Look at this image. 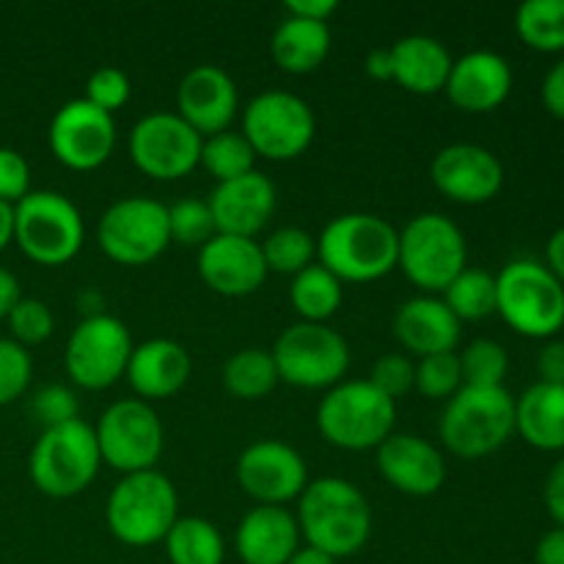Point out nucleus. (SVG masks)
I'll return each instance as SVG.
<instances>
[{"instance_id":"09e8293b","label":"nucleus","mask_w":564,"mask_h":564,"mask_svg":"<svg viewBox=\"0 0 564 564\" xmlns=\"http://www.w3.org/2000/svg\"><path fill=\"white\" fill-rule=\"evenodd\" d=\"M543 102L551 116H556V119L564 121V58L549 72V75H545Z\"/></svg>"},{"instance_id":"37998d69","label":"nucleus","mask_w":564,"mask_h":564,"mask_svg":"<svg viewBox=\"0 0 564 564\" xmlns=\"http://www.w3.org/2000/svg\"><path fill=\"white\" fill-rule=\"evenodd\" d=\"M130 77H127L119 66H99V69L88 77L86 99L94 108L113 116V110H119L121 105L130 99Z\"/></svg>"},{"instance_id":"5701e85b","label":"nucleus","mask_w":564,"mask_h":564,"mask_svg":"<svg viewBox=\"0 0 564 564\" xmlns=\"http://www.w3.org/2000/svg\"><path fill=\"white\" fill-rule=\"evenodd\" d=\"M446 97L468 113L496 110L512 91V69L499 53L474 50L452 61V72L444 86Z\"/></svg>"},{"instance_id":"c85d7f7f","label":"nucleus","mask_w":564,"mask_h":564,"mask_svg":"<svg viewBox=\"0 0 564 564\" xmlns=\"http://www.w3.org/2000/svg\"><path fill=\"white\" fill-rule=\"evenodd\" d=\"M270 53H273L275 64L290 75H308L330 53L328 22L286 14L270 39Z\"/></svg>"},{"instance_id":"a18cd8bd","label":"nucleus","mask_w":564,"mask_h":564,"mask_svg":"<svg viewBox=\"0 0 564 564\" xmlns=\"http://www.w3.org/2000/svg\"><path fill=\"white\" fill-rule=\"evenodd\" d=\"M33 411H36L39 422L47 427H58V424L75 422L77 419V400L66 386H47L33 400Z\"/></svg>"},{"instance_id":"a878e982","label":"nucleus","mask_w":564,"mask_h":564,"mask_svg":"<svg viewBox=\"0 0 564 564\" xmlns=\"http://www.w3.org/2000/svg\"><path fill=\"white\" fill-rule=\"evenodd\" d=\"M237 554L242 564H286L301 549V529L284 507H253L237 527Z\"/></svg>"},{"instance_id":"dca6fc26","label":"nucleus","mask_w":564,"mask_h":564,"mask_svg":"<svg viewBox=\"0 0 564 564\" xmlns=\"http://www.w3.org/2000/svg\"><path fill=\"white\" fill-rule=\"evenodd\" d=\"M50 149L72 171H94L113 154L116 121L88 99H72L50 121Z\"/></svg>"},{"instance_id":"864d4df0","label":"nucleus","mask_w":564,"mask_h":564,"mask_svg":"<svg viewBox=\"0 0 564 564\" xmlns=\"http://www.w3.org/2000/svg\"><path fill=\"white\" fill-rule=\"evenodd\" d=\"M367 75L375 80H391L394 77V64H391V47L389 50H372L367 55Z\"/></svg>"},{"instance_id":"39448f33","label":"nucleus","mask_w":564,"mask_h":564,"mask_svg":"<svg viewBox=\"0 0 564 564\" xmlns=\"http://www.w3.org/2000/svg\"><path fill=\"white\" fill-rule=\"evenodd\" d=\"M102 466L97 435L83 419L47 427L33 444L28 471L33 485L50 499H72L83 494Z\"/></svg>"},{"instance_id":"393cba45","label":"nucleus","mask_w":564,"mask_h":564,"mask_svg":"<svg viewBox=\"0 0 564 564\" xmlns=\"http://www.w3.org/2000/svg\"><path fill=\"white\" fill-rule=\"evenodd\" d=\"M394 334L400 345L419 358L455 352L460 341V319L446 308L441 297H411L397 312Z\"/></svg>"},{"instance_id":"2f4dec72","label":"nucleus","mask_w":564,"mask_h":564,"mask_svg":"<svg viewBox=\"0 0 564 564\" xmlns=\"http://www.w3.org/2000/svg\"><path fill=\"white\" fill-rule=\"evenodd\" d=\"M224 386L237 400H262L279 386V369H275L273 352L246 347L235 352L224 367Z\"/></svg>"},{"instance_id":"2eb2a0df","label":"nucleus","mask_w":564,"mask_h":564,"mask_svg":"<svg viewBox=\"0 0 564 564\" xmlns=\"http://www.w3.org/2000/svg\"><path fill=\"white\" fill-rule=\"evenodd\" d=\"M202 143L180 113H149L132 127L130 158L152 180H180L198 165Z\"/></svg>"},{"instance_id":"b1692460","label":"nucleus","mask_w":564,"mask_h":564,"mask_svg":"<svg viewBox=\"0 0 564 564\" xmlns=\"http://www.w3.org/2000/svg\"><path fill=\"white\" fill-rule=\"evenodd\" d=\"M191 369V352L180 341L149 339L132 350L130 364H127V380L143 402L165 400L185 389Z\"/></svg>"},{"instance_id":"f03ea898","label":"nucleus","mask_w":564,"mask_h":564,"mask_svg":"<svg viewBox=\"0 0 564 564\" xmlns=\"http://www.w3.org/2000/svg\"><path fill=\"white\" fill-rule=\"evenodd\" d=\"M400 231L369 213H347L330 220L317 240V257L339 281H378L397 268Z\"/></svg>"},{"instance_id":"79ce46f5","label":"nucleus","mask_w":564,"mask_h":564,"mask_svg":"<svg viewBox=\"0 0 564 564\" xmlns=\"http://www.w3.org/2000/svg\"><path fill=\"white\" fill-rule=\"evenodd\" d=\"M369 383L389 400H400L408 391L416 389V364L402 352H386L375 361Z\"/></svg>"},{"instance_id":"ea45409f","label":"nucleus","mask_w":564,"mask_h":564,"mask_svg":"<svg viewBox=\"0 0 564 564\" xmlns=\"http://www.w3.org/2000/svg\"><path fill=\"white\" fill-rule=\"evenodd\" d=\"M9 328L11 336H14L17 345H42L53 336L55 319L53 312L44 301H36V297H20L17 306L9 312Z\"/></svg>"},{"instance_id":"3c124183","label":"nucleus","mask_w":564,"mask_h":564,"mask_svg":"<svg viewBox=\"0 0 564 564\" xmlns=\"http://www.w3.org/2000/svg\"><path fill=\"white\" fill-rule=\"evenodd\" d=\"M534 562L538 564H564V529H551L534 551Z\"/></svg>"},{"instance_id":"20e7f679","label":"nucleus","mask_w":564,"mask_h":564,"mask_svg":"<svg viewBox=\"0 0 564 564\" xmlns=\"http://www.w3.org/2000/svg\"><path fill=\"white\" fill-rule=\"evenodd\" d=\"M176 518H180V499L174 482L154 468L124 474L110 490L105 507V521L113 538L132 549L165 540Z\"/></svg>"},{"instance_id":"7ed1b4c3","label":"nucleus","mask_w":564,"mask_h":564,"mask_svg":"<svg viewBox=\"0 0 564 564\" xmlns=\"http://www.w3.org/2000/svg\"><path fill=\"white\" fill-rule=\"evenodd\" d=\"M516 433V400L505 386H463L444 408L441 441L452 455L479 460L494 455Z\"/></svg>"},{"instance_id":"6ab92c4d","label":"nucleus","mask_w":564,"mask_h":564,"mask_svg":"<svg viewBox=\"0 0 564 564\" xmlns=\"http://www.w3.org/2000/svg\"><path fill=\"white\" fill-rule=\"evenodd\" d=\"M262 246L248 237L215 235L198 248V275L213 292L226 297H246L268 279Z\"/></svg>"},{"instance_id":"4be33fe9","label":"nucleus","mask_w":564,"mask_h":564,"mask_svg":"<svg viewBox=\"0 0 564 564\" xmlns=\"http://www.w3.org/2000/svg\"><path fill=\"white\" fill-rule=\"evenodd\" d=\"M378 468L391 488L408 496L438 494L446 479L441 452L430 441L408 433H391L378 446Z\"/></svg>"},{"instance_id":"8fccbe9b","label":"nucleus","mask_w":564,"mask_h":564,"mask_svg":"<svg viewBox=\"0 0 564 564\" xmlns=\"http://www.w3.org/2000/svg\"><path fill=\"white\" fill-rule=\"evenodd\" d=\"M286 14L292 17H303V20H314V22H328L330 14L339 9L336 0H290L284 6Z\"/></svg>"},{"instance_id":"a211bd4d","label":"nucleus","mask_w":564,"mask_h":564,"mask_svg":"<svg viewBox=\"0 0 564 564\" xmlns=\"http://www.w3.org/2000/svg\"><path fill=\"white\" fill-rule=\"evenodd\" d=\"M433 185L457 204H485L505 185V169L490 149L477 143H452L430 165Z\"/></svg>"},{"instance_id":"7c9ffc66","label":"nucleus","mask_w":564,"mask_h":564,"mask_svg":"<svg viewBox=\"0 0 564 564\" xmlns=\"http://www.w3.org/2000/svg\"><path fill=\"white\" fill-rule=\"evenodd\" d=\"M163 543L171 564H224L226 556L224 538L204 518H176Z\"/></svg>"},{"instance_id":"ddd939ff","label":"nucleus","mask_w":564,"mask_h":564,"mask_svg":"<svg viewBox=\"0 0 564 564\" xmlns=\"http://www.w3.org/2000/svg\"><path fill=\"white\" fill-rule=\"evenodd\" d=\"M314 113L290 91H262L242 110V135L259 158L295 160L312 147Z\"/></svg>"},{"instance_id":"c756f323","label":"nucleus","mask_w":564,"mask_h":564,"mask_svg":"<svg viewBox=\"0 0 564 564\" xmlns=\"http://www.w3.org/2000/svg\"><path fill=\"white\" fill-rule=\"evenodd\" d=\"M341 297H345L341 281L330 270H325L323 264H308L306 270H301L292 279L290 303L301 314V323H325V319H330L339 312Z\"/></svg>"},{"instance_id":"9d476101","label":"nucleus","mask_w":564,"mask_h":564,"mask_svg":"<svg viewBox=\"0 0 564 564\" xmlns=\"http://www.w3.org/2000/svg\"><path fill=\"white\" fill-rule=\"evenodd\" d=\"M279 380L297 389H334L350 367V347L325 323H295L275 339Z\"/></svg>"},{"instance_id":"1a4fd4ad","label":"nucleus","mask_w":564,"mask_h":564,"mask_svg":"<svg viewBox=\"0 0 564 564\" xmlns=\"http://www.w3.org/2000/svg\"><path fill=\"white\" fill-rule=\"evenodd\" d=\"M80 209L55 191H31L14 204V240L28 259L58 268L77 257L83 246Z\"/></svg>"},{"instance_id":"de8ad7c7","label":"nucleus","mask_w":564,"mask_h":564,"mask_svg":"<svg viewBox=\"0 0 564 564\" xmlns=\"http://www.w3.org/2000/svg\"><path fill=\"white\" fill-rule=\"evenodd\" d=\"M545 507H549L551 518L564 529V457L551 468L549 479H545Z\"/></svg>"},{"instance_id":"f257e3e1","label":"nucleus","mask_w":564,"mask_h":564,"mask_svg":"<svg viewBox=\"0 0 564 564\" xmlns=\"http://www.w3.org/2000/svg\"><path fill=\"white\" fill-rule=\"evenodd\" d=\"M297 529L306 545L330 560L352 556L372 534V510L361 490L341 477L308 482L297 499Z\"/></svg>"},{"instance_id":"72a5a7b5","label":"nucleus","mask_w":564,"mask_h":564,"mask_svg":"<svg viewBox=\"0 0 564 564\" xmlns=\"http://www.w3.org/2000/svg\"><path fill=\"white\" fill-rule=\"evenodd\" d=\"M441 301L460 323L463 319L477 323V319L490 317L496 312V275H490L488 270L466 268L446 286Z\"/></svg>"},{"instance_id":"f704fd0d","label":"nucleus","mask_w":564,"mask_h":564,"mask_svg":"<svg viewBox=\"0 0 564 564\" xmlns=\"http://www.w3.org/2000/svg\"><path fill=\"white\" fill-rule=\"evenodd\" d=\"M253 160L257 152L251 149V143L246 141L242 132H218V135L204 138L202 143V160L198 163L209 171L218 182L237 180V176H246L253 171Z\"/></svg>"},{"instance_id":"cd10ccee","label":"nucleus","mask_w":564,"mask_h":564,"mask_svg":"<svg viewBox=\"0 0 564 564\" xmlns=\"http://www.w3.org/2000/svg\"><path fill=\"white\" fill-rule=\"evenodd\" d=\"M516 430L540 452L564 449V386L534 383L516 400Z\"/></svg>"},{"instance_id":"f3484780","label":"nucleus","mask_w":564,"mask_h":564,"mask_svg":"<svg viewBox=\"0 0 564 564\" xmlns=\"http://www.w3.org/2000/svg\"><path fill=\"white\" fill-rule=\"evenodd\" d=\"M237 482L264 507H281L301 499L308 485L306 460L281 441H257L237 460Z\"/></svg>"},{"instance_id":"603ef678","label":"nucleus","mask_w":564,"mask_h":564,"mask_svg":"<svg viewBox=\"0 0 564 564\" xmlns=\"http://www.w3.org/2000/svg\"><path fill=\"white\" fill-rule=\"evenodd\" d=\"M20 281H17V275L11 273V270L0 268V319L9 317L11 308L17 306V301H20Z\"/></svg>"},{"instance_id":"6e6d98bb","label":"nucleus","mask_w":564,"mask_h":564,"mask_svg":"<svg viewBox=\"0 0 564 564\" xmlns=\"http://www.w3.org/2000/svg\"><path fill=\"white\" fill-rule=\"evenodd\" d=\"M14 240V207L0 202V251Z\"/></svg>"},{"instance_id":"5fc2aeb1","label":"nucleus","mask_w":564,"mask_h":564,"mask_svg":"<svg viewBox=\"0 0 564 564\" xmlns=\"http://www.w3.org/2000/svg\"><path fill=\"white\" fill-rule=\"evenodd\" d=\"M545 257H549V264L545 268L560 279L564 286V226L560 231H554V237L549 240V248H545Z\"/></svg>"},{"instance_id":"aec40b11","label":"nucleus","mask_w":564,"mask_h":564,"mask_svg":"<svg viewBox=\"0 0 564 564\" xmlns=\"http://www.w3.org/2000/svg\"><path fill=\"white\" fill-rule=\"evenodd\" d=\"M207 204L213 209L218 235H235L253 240V235H259L268 226V220L273 218L275 185L270 182V176L253 169L246 176L218 182Z\"/></svg>"},{"instance_id":"6e6552de","label":"nucleus","mask_w":564,"mask_h":564,"mask_svg":"<svg viewBox=\"0 0 564 564\" xmlns=\"http://www.w3.org/2000/svg\"><path fill=\"white\" fill-rule=\"evenodd\" d=\"M466 237L446 215L422 213L400 231L397 264L419 290L444 292L466 270Z\"/></svg>"},{"instance_id":"c9c22d12","label":"nucleus","mask_w":564,"mask_h":564,"mask_svg":"<svg viewBox=\"0 0 564 564\" xmlns=\"http://www.w3.org/2000/svg\"><path fill=\"white\" fill-rule=\"evenodd\" d=\"M262 257L268 270L297 275L317 257V240L297 226H281L262 242Z\"/></svg>"},{"instance_id":"4c0bfd02","label":"nucleus","mask_w":564,"mask_h":564,"mask_svg":"<svg viewBox=\"0 0 564 564\" xmlns=\"http://www.w3.org/2000/svg\"><path fill=\"white\" fill-rule=\"evenodd\" d=\"M510 358L507 350L494 339H477L460 352L463 386H479V389H494L505 383Z\"/></svg>"},{"instance_id":"49530a36","label":"nucleus","mask_w":564,"mask_h":564,"mask_svg":"<svg viewBox=\"0 0 564 564\" xmlns=\"http://www.w3.org/2000/svg\"><path fill=\"white\" fill-rule=\"evenodd\" d=\"M538 372L543 383L564 386V341H551L540 350Z\"/></svg>"},{"instance_id":"423d86ee","label":"nucleus","mask_w":564,"mask_h":564,"mask_svg":"<svg viewBox=\"0 0 564 564\" xmlns=\"http://www.w3.org/2000/svg\"><path fill=\"white\" fill-rule=\"evenodd\" d=\"M397 405L369 380L334 386L317 408V427L328 444L347 452L378 449L394 433Z\"/></svg>"},{"instance_id":"bb28decb","label":"nucleus","mask_w":564,"mask_h":564,"mask_svg":"<svg viewBox=\"0 0 564 564\" xmlns=\"http://www.w3.org/2000/svg\"><path fill=\"white\" fill-rule=\"evenodd\" d=\"M391 64H394L391 80L400 83L405 91L435 94L444 91L446 77L452 72V55L438 39L413 33L391 47Z\"/></svg>"},{"instance_id":"f8f14e48","label":"nucleus","mask_w":564,"mask_h":564,"mask_svg":"<svg viewBox=\"0 0 564 564\" xmlns=\"http://www.w3.org/2000/svg\"><path fill=\"white\" fill-rule=\"evenodd\" d=\"M132 350V336L119 317L91 314L69 334L64 352L66 372L86 391L110 389L127 375Z\"/></svg>"},{"instance_id":"4468645a","label":"nucleus","mask_w":564,"mask_h":564,"mask_svg":"<svg viewBox=\"0 0 564 564\" xmlns=\"http://www.w3.org/2000/svg\"><path fill=\"white\" fill-rule=\"evenodd\" d=\"M94 435L102 463L121 474L149 471L163 455V424L143 400L113 402L99 416Z\"/></svg>"},{"instance_id":"473e14b6","label":"nucleus","mask_w":564,"mask_h":564,"mask_svg":"<svg viewBox=\"0 0 564 564\" xmlns=\"http://www.w3.org/2000/svg\"><path fill=\"white\" fill-rule=\"evenodd\" d=\"M516 31L540 53L564 50V0H527L516 11Z\"/></svg>"},{"instance_id":"58836bf2","label":"nucleus","mask_w":564,"mask_h":564,"mask_svg":"<svg viewBox=\"0 0 564 564\" xmlns=\"http://www.w3.org/2000/svg\"><path fill=\"white\" fill-rule=\"evenodd\" d=\"M416 389L427 400H452L463 389L460 356L435 352L416 364Z\"/></svg>"},{"instance_id":"a19ab883","label":"nucleus","mask_w":564,"mask_h":564,"mask_svg":"<svg viewBox=\"0 0 564 564\" xmlns=\"http://www.w3.org/2000/svg\"><path fill=\"white\" fill-rule=\"evenodd\" d=\"M31 356L14 339H0V408L22 397L31 383Z\"/></svg>"},{"instance_id":"412c9836","label":"nucleus","mask_w":564,"mask_h":564,"mask_svg":"<svg viewBox=\"0 0 564 564\" xmlns=\"http://www.w3.org/2000/svg\"><path fill=\"white\" fill-rule=\"evenodd\" d=\"M180 116L202 138L229 130L237 116V86L220 66H193L176 88Z\"/></svg>"},{"instance_id":"0eeeda50","label":"nucleus","mask_w":564,"mask_h":564,"mask_svg":"<svg viewBox=\"0 0 564 564\" xmlns=\"http://www.w3.org/2000/svg\"><path fill=\"white\" fill-rule=\"evenodd\" d=\"M496 312L521 336L549 339L564 325V286L545 264L516 259L496 275Z\"/></svg>"},{"instance_id":"c03bdc74","label":"nucleus","mask_w":564,"mask_h":564,"mask_svg":"<svg viewBox=\"0 0 564 564\" xmlns=\"http://www.w3.org/2000/svg\"><path fill=\"white\" fill-rule=\"evenodd\" d=\"M28 193H31V169H28V160L17 149L0 147V202L14 207Z\"/></svg>"},{"instance_id":"4d7b16f0","label":"nucleus","mask_w":564,"mask_h":564,"mask_svg":"<svg viewBox=\"0 0 564 564\" xmlns=\"http://www.w3.org/2000/svg\"><path fill=\"white\" fill-rule=\"evenodd\" d=\"M286 564H336V560H330V556L323 554V551L312 549V545H303V549H297L295 554L290 556V562Z\"/></svg>"},{"instance_id":"e433bc0d","label":"nucleus","mask_w":564,"mask_h":564,"mask_svg":"<svg viewBox=\"0 0 564 564\" xmlns=\"http://www.w3.org/2000/svg\"><path fill=\"white\" fill-rule=\"evenodd\" d=\"M169 235L176 246L202 248L218 235L213 209L202 198H182L169 207Z\"/></svg>"},{"instance_id":"9b49d317","label":"nucleus","mask_w":564,"mask_h":564,"mask_svg":"<svg viewBox=\"0 0 564 564\" xmlns=\"http://www.w3.org/2000/svg\"><path fill=\"white\" fill-rule=\"evenodd\" d=\"M97 242L105 257L141 268L169 248V207L147 196H130L110 204L97 226Z\"/></svg>"}]
</instances>
